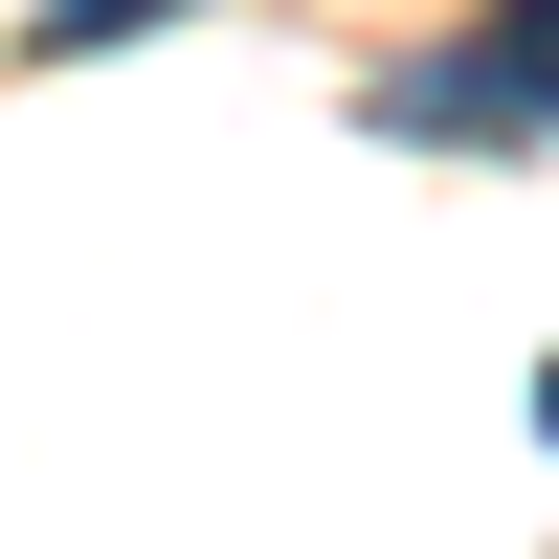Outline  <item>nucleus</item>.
I'll return each instance as SVG.
<instances>
[{"label": "nucleus", "instance_id": "f257e3e1", "mask_svg": "<svg viewBox=\"0 0 559 559\" xmlns=\"http://www.w3.org/2000/svg\"><path fill=\"white\" fill-rule=\"evenodd\" d=\"M358 134H403V157H559V45H537V23L403 45V68L358 90Z\"/></svg>", "mask_w": 559, "mask_h": 559}, {"label": "nucleus", "instance_id": "f03ea898", "mask_svg": "<svg viewBox=\"0 0 559 559\" xmlns=\"http://www.w3.org/2000/svg\"><path fill=\"white\" fill-rule=\"evenodd\" d=\"M157 23H202V0H45L23 68H90V45H157Z\"/></svg>", "mask_w": 559, "mask_h": 559}, {"label": "nucleus", "instance_id": "7ed1b4c3", "mask_svg": "<svg viewBox=\"0 0 559 559\" xmlns=\"http://www.w3.org/2000/svg\"><path fill=\"white\" fill-rule=\"evenodd\" d=\"M515 23H537V45H559V0H515Z\"/></svg>", "mask_w": 559, "mask_h": 559}]
</instances>
